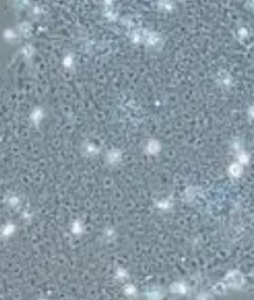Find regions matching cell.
Here are the masks:
<instances>
[{"mask_svg": "<svg viewBox=\"0 0 254 300\" xmlns=\"http://www.w3.org/2000/svg\"><path fill=\"white\" fill-rule=\"evenodd\" d=\"M227 280L229 281L230 284H232L234 286H240L243 282L242 275L237 272V271H234V272H231L229 274V276L227 277Z\"/></svg>", "mask_w": 254, "mask_h": 300, "instance_id": "6da1fadb", "label": "cell"}, {"mask_svg": "<svg viewBox=\"0 0 254 300\" xmlns=\"http://www.w3.org/2000/svg\"><path fill=\"white\" fill-rule=\"evenodd\" d=\"M230 173L233 176H238L241 173V167L238 164H233L230 167Z\"/></svg>", "mask_w": 254, "mask_h": 300, "instance_id": "7a4b0ae2", "label": "cell"}, {"mask_svg": "<svg viewBox=\"0 0 254 300\" xmlns=\"http://www.w3.org/2000/svg\"><path fill=\"white\" fill-rule=\"evenodd\" d=\"M214 290L217 293H220V294H222V293L225 292V286L223 284H217V285L214 287Z\"/></svg>", "mask_w": 254, "mask_h": 300, "instance_id": "3957f363", "label": "cell"}, {"mask_svg": "<svg viewBox=\"0 0 254 300\" xmlns=\"http://www.w3.org/2000/svg\"><path fill=\"white\" fill-rule=\"evenodd\" d=\"M237 34L240 38H245L247 36V29H245V28H240V29L238 30Z\"/></svg>", "mask_w": 254, "mask_h": 300, "instance_id": "277c9868", "label": "cell"}, {"mask_svg": "<svg viewBox=\"0 0 254 300\" xmlns=\"http://www.w3.org/2000/svg\"><path fill=\"white\" fill-rule=\"evenodd\" d=\"M240 162L241 163H246L247 162V156L245 154H241L240 155Z\"/></svg>", "mask_w": 254, "mask_h": 300, "instance_id": "5b68a950", "label": "cell"}]
</instances>
